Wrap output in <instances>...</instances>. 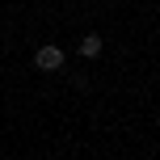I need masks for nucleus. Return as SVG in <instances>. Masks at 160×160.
Listing matches in <instances>:
<instances>
[{
  "mask_svg": "<svg viewBox=\"0 0 160 160\" xmlns=\"http://www.w3.org/2000/svg\"><path fill=\"white\" fill-rule=\"evenodd\" d=\"M63 51L55 47V42H47V47H38L34 51V68H38V72H59V68H63Z\"/></svg>",
  "mask_w": 160,
  "mask_h": 160,
  "instance_id": "nucleus-1",
  "label": "nucleus"
},
{
  "mask_svg": "<svg viewBox=\"0 0 160 160\" xmlns=\"http://www.w3.org/2000/svg\"><path fill=\"white\" fill-rule=\"evenodd\" d=\"M80 55H84V59L101 55V34H84V38H80Z\"/></svg>",
  "mask_w": 160,
  "mask_h": 160,
  "instance_id": "nucleus-2",
  "label": "nucleus"
}]
</instances>
